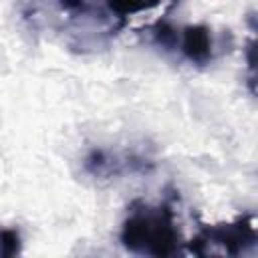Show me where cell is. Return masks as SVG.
Listing matches in <instances>:
<instances>
[{"instance_id": "8992f818", "label": "cell", "mask_w": 258, "mask_h": 258, "mask_svg": "<svg viewBox=\"0 0 258 258\" xmlns=\"http://www.w3.org/2000/svg\"><path fill=\"white\" fill-rule=\"evenodd\" d=\"M60 2L64 4V8L75 10V8H83V2H85V0H60Z\"/></svg>"}, {"instance_id": "7a4b0ae2", "label": "cell", "mask_w": 258, "mask_h": 258, "mask_svg": "<svg viewBox=\"0 0 258 258\" xmlns=\"http://www.w3.org/2000/svg\"><path fill=\"white\" fill-rule=\"evenodd\" d=\"M258 232L256 220L252 214L240 216L228 224H216L202 228L191 242H187V250L198 256H240L256 250Z\"/></svg>"}, {"instance_id": "6da1fadb", "label": "cell", "mask_w": 258, "mask_h": 258, "mask_svg": "<svg viewBox=\"0 0 258 258\" xmlns=\"http://www.w3.org/2000/svg\"><path fill=\"white\" fill-rule=\"evenodd\" d=\"M123 246L139 256H175L181 252V232L173 210L167 204L135 200L121 226Z\"/></svg>"}, {"instance_id": "3957f363", "label": "cell", "mask_w": 258, "mask_h": 258, "mask_svg": "<svg viewBox=\"0 0 258 258\" xmlns=\"http://www.w3.org/2000/svg\"><path fill=\"white\" fill-rule=\"evenodd\" d=\"M149 36L157 46L179 52L191 64L204 67L212 62L216 54L214 34L208 26H202V24L175 28L173 24L159 20L153 26H149Z\"/></svg>"}, {"instance_id": "277c9868", "label": "cell", "mask_w": 258, "mask_h": 258, "mask_svg": "<svg viewBox=\"0 0 258 258\" xmlns=\"http://www.w3.org/2000/svg\"><path fill=\"white\" fill-rule=\"evenodd\" d=\"M161 0H107V6L113 14H117L119 18H125L129 14H137L143 10H149L153 6H157Z\"/></svg>"}, {"instance_id": "5b68a950", "label": "cell", "mask_w": 258, "mask_h": 258, "mask_svg": "<svg viewBox=\"0 0 258 258\" xmlns=\"http://www.w3.org/2000/svg\"><path fill=\"white\" fill-rule=\"evenodd\" d=\"M22 242L16 230L10 228H0V256H14L20 254Z\"/></svg>"}]
</instances>
